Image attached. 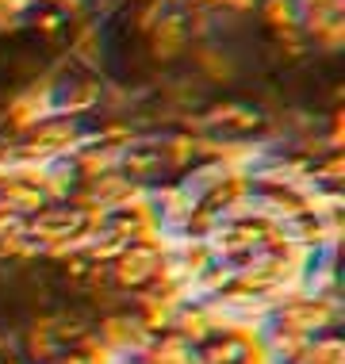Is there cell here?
Returning <instances> with one entry per match:
<instances>
[{
    "mask_svg": "<svg viewBox=\"0 0 345 364\" xmlns=\"http://www.w3.org/2000/svg\"><path fill=\"white\" fill-rule=\"evenodd\" d=\"M269 322H280V326L303 333V338H319V333L345 326V299H319L303 288H292L276 295V311Z\"/></svg>",
    "mask_w": 345,
    "mask_h": 364,
    "instance_id": "cell-1",
    "label": "cell"
},
{
    "mask_svg": "<svg viewBox=\"0 0 345 364\" xmlns=\"http://www.w3.org/2000/svg\"><path fill=\"white\" fill-rule=\"evenodd\" d=\"M81 131H85V123L62 119V115H46L43 123H35L31 131L12 142V161H23V165L65 161V157H73L81 150Z\"/></svg>",
    "mask_w": 345,
    "mask_h": 364,
    "instance_id": "cell-2",
    "label": "cell"
},
{
    "mask_svg": "<svg viewBox=\"0 0 345 364\" xmlns=\"http://www.w3.org/2000/svg\"><path fill=\"white\" fill-rule=\"evenodd\" d=\"M104 77L96 73H65L62 81L54 85V96H51V112L62 115V119H73V123H88L96 112L104 107Z\"/></svg>",
    "mask_w": 345,
    "mask_h": 364,
    "instance_id": "cell-3",
    "label": "cell"
},
{
    "mask_svg": "<svg viewBox=\"0 0 345 364\" xmlns=\"http://www.w3.org/2000/svg\"><path fill=\"white\" fill-rule=\"evenodd\" d=\"M92 333H96L100 346H107L115 353V357H131V360H142V353L150 349V341L157 338V333H150L138 322V314L131 307L112 311V314H96Z\"/></svg>",
    "mask_w": 345,
    "mask_h": 364,
    "instance_id": "cell-4",
    "label": "cell"
},
{
    "mask_svg": "<svg viewBox=\"0 0 345 364\" xmlns=\"http://www.w3.org/2000/svg\"><path fill=\"white\" fill-rule=\"evenodd\" d=\"M165 253L150 250V245H138V242H127V250L107 264V280H112L115 291L123 295H138V291H150L154 288V277H157V264H161Z\"/></svg>",
    "mask_w": 345,
    "mask_h": 364,
    "instance_id": "cell-5",
    "label": "cell"
},
{
    "mask_svg": "<svg viewBox=\"0 0 345 364\" xmlns=\"http://www.w3.org/2000/svg\"><path fill=\"white\" fill-rule=\"evenodd\" d=\"M226 322H230V314H226L219 303H211V299H184L181 311H176V318H173V333H176V338H184L192 349H200L207 338H215V333L226 330Z\"/></svg>",
    "mask_w": 345,
    "mask_h": 364,
    "instance_id": "cell-6",
    "label": "cell"
},
{
    "mask_svg": "<svg viewBox=\"0 0 345 364\" xmlns=\"http://www.w3.org/2000/svg\"><path fill=\"white\" fill-rule=\"evenodd\" d=\"M146 54H150L161 70H169V65H176L184 54H189V31H184V12L181 8L165 12L150 27V35H146Z\"/></svg>",
    "mask_w": 345,
    "mask_h": 364,
    "instance_id": "cell-7",
    "label": "cell"
},
{
    "mask_svg": "<svg viewBox=\"0 0 345 364\" xmlns=\"http://www.w3.org/2000/svg\"><path fill=\"white\" fill-rule=\"evenodd\" d=\"M150 208H154V215H157V223L165 226V230L173 234H181L184 230V223H189V215H192V208H196V196L184 188L181 181H157V184H150Z\"/></svg>",
    "mask_w": 345,
    "mask_h": 364,
    "instance_id": "cell-8",
    "label": "cell"
},
{
    "mask_svg": "<svg viewBox=\"0 0 345 364\" xmlns=\"http://www.w3.org/2000/svg\"><path fill=\"white\" fill-rule=\"evenodd\" d=\"M192 73L200 77V81L211 88V85H234L238 81V58H234L219 38H211V43H196L192 46Z\"/></svg>",
    "mask_w": 345,
    "mask_h": 364,
    "instance_id": "cell-9",
    "label": "cell"
},
{
    "mask_svg": "<svg viewBox=\"0 0 345 364\" xmlns=\"http://www.w3.org/2000/svg\"><path fill=\"white\" fill-rule=\"evenodd\" d=\"M120 173L131 184H142V188H150L157 181H169V176H165V165H161V154H157V146H154V134H142V139H134L127 146L123 157H120Z\"/></svg>",
    "mask_w": 345,
    "mask_h": 364,
    "instance_id": "cell-10",
    "label": "cell"
},
{
    "mask_svg": "<svg viewBox=\"0 0 345 364\" xmlns=\"http://www.w3.org/2000/svg\"><path fill=\"white\" fill-rule=\"evenodd\" d=\"M154 146H157V154H161L165 176H173V181H181V176L200 161V154H196V134L181 131V127L154 134Z\"/></svg>",
    "mask_w": 345,
    "mask_h": 364,
    "instance_id": "cell-11",
    "label": "cell"
},
{
    "mask_svg": "<svg viewBox=\"0 0 345 364\" xmlns=\"http://www.w3.org/2000/svg\"><path fill=\"white\" fill-rule=\"evenodd\" d=\"M253 196V188H250V176H245L242 169H226L219 181L211 184V188H207L203 196H200V203L203 208H211L215 215H230L234 208H242L245 200H250Z\"/></svg>",
    "mask_w": 345,
    "mask_h": 364,
    "instance_id": "cell-12",
    "label": "cell"
},
{
    "mask_svg": "<svg viewBox=\"0 0 345 364\" xmlns=\"http://www.w3.org/2000/svg\"><path fill=\"white\" fill-rule=\"evenodd\" d=\"M307 341L311 338L280 326V322H265L261 326V349L269 357V364H299L303 353H307Z\"/></svg>",
    "mask_w": 345,
    "mask_h": 364,
    "instance_id": "cell-13",
    "label": "cell"
},
{
    "mask_svg": "<svg viewBox=\"0 0 345 364\" xmlns=\"http://www.w3.org/2000/svg\"><path fill=\"white\" fill-rule=\"evenodd\" d=\"M299 288L319 299H341V253H314Z\"/></svg>",
    "mask_w": 345,
    "mask_h": 364,
    "instance_id": "cell-14",
    "label": "cell"
},
{
    "mask_svg": "<svg viewBox=\"0 0 345 364\" xmlns=\"http://www.w3.org/2000/svg\"><path fill=\"white\" fill-rule=\"evenodd\" d=\"M46 208V196L38 184H27V181H16V176H8L4 184H0V211L4 215H16V219H31Z\"/></svg>",
    "mask_w": 345,
    "mask_h": 364,
    "instance_id": "cell-15",
    "label": "cell"
},
{
    "mask_svg": "<svg viewBox=\"0 0 345 364\" xmlns=\"http://www.w3.org/2000/svg\"><path fill=\"white\" fill-rule=\"evenodd\" d=\"M77 184H81V176H77L73 161H51L43 165V181H38V188H43L46 203H69V196L77 192Z\"/></svg>",
    "mask_w": 345,
    "mask_h": 364,
    "instance_id": "cell-16",
    "label": "cell"
},
{
    "mask_svg": "<svg viewBox=\"0 0 345 364\" xmlns=\"http://www.w3.org/2000/svg\"><path fill=\"white\" fill-rule=\"evenodd\" d=\"M196 349L189 346L184 338H176L173 330L157 333V338L150 341V349L142 353V364H192Z\"/></svg>",
    "mask_w": 345,
    "mask_h": 364,
    "instance_id": "cell-17",
    "label": "cell"
},
{
    "mask_svg": "<svg viewBox=\"0 0 345 364\" xmlns=\"http://www.w3.org/2000/svg\"><path fill=\"white\" fill-rule=\"evenodd\" d=\"M307 188H345V150L322 154L307 169Z\"/></svg>",
    "mask_w": 345,
    "mask_h": 364,
    "instance_id": "cell-18",
    "label": "cell"
},
{
    "mask_svg": "<svg viewBox=\"0 0 345 364\" xmlns=\"http://www.w3.org/2000/svg\"><path fill=\"white\" fill-rule=\"evenodd\" d=\"M253 346V341H250ZM196 357L203 364H242L245 357V341H238L234 333H215V338H207L200 349H196Z\"/></svg>",
    "mask_w": 345,
    "mask_h": 364,
    "instance_id": "cell-19",
    "label": "cell"
},
{
    "mask_svg": "<svg viewBox=\"0 0 345 364\" xmlns=\"http://www.w3.org/2000/svg\"><path fill=\"white\" fill-rule=\"evenodd\" d=\"M169 253L184 264V272H189V284L200 277L207 264L215 261V253H211V245H207V238H176Z\"/></svg>",
    "mask_w": 345,
    "mask_h": 364,
    "instance_id": "cell-20",
    "label": "cell"
},
{
    "mask_svg": "<svg viewBox=\"0 0 345 364\" xmlns=\"http://www.w3.org/2000/svg\"><path fill=\"white\" fill-rule=\"evenodd\" d=\"M234 264H226V261H211L207 264V269L200 272V277H196L192 284H189V299H215V295H219L226 284L234 280Z\"/></svg>",
    "mask_w": 345,
    "mask_h": 364,
    "instance_id": "cell-21",
    "label": "cell"
},
{
    "mask_svg": "<svg viewBox=\"0 0 345 364\" xmlns=\"http://www.w3.org/2000/svg\"><path fill=\"white\" fill-rule=\"evenodd\" d=\"M299 364H345V333L330 330L319 333V338L307 341V353H303Z\"/></svg>",
    "mask_w": 345,
    "mask_h": 364,
    "instance_id": "cell-22",
    "label": "cell"
},
{
    "mask_svg": "<svg viewBox=\"0 0 345 364\" xmlns=\"http://www.w3.org/2000/svg\"><path fill=\"white\" fill-rule=\"evenodd\" d=\"M23 27H31V31L38 35V38H62L65 31H69V19L58 12V8H46V4H35L31 12H27V19H23Z\"/></svg>",
    "mask_w": 345,
    "mask_h": 364,
    "instance_id": "cell-23",
    "label": "cell"
},
{
    "mask_svg": "<svg viewBox=\"0 0 345 364\" xmlns=\"http://www.w3.org/2000/svg\"><path fill=\"white\" fill-rule=\"evenodd\" d=\"M127 250V242L120 238V234H112V230H96V234H88L85 245H81V253L92 264H112L120 253Z\"/></svg>",
    "mask_w": 345,
    "mask_h": 364,
    "instance_id": "cell-24",
    "label": "cell"
},
{
    "mask_svg": "<svg viewBox=\"0 0 345 364\" xmlns=\"http://www.w3.org/2000/svg\"><path fill=\"white\" fill-rule=\"evenodd\" d=\"M258 16L265 19L269 31H288V27H299V4L295 0H261Z\"/></svg>",
    "mask_w": 345,
    "mask_h": 364,
    "instance_id": "cell-25",
    "label": "cell"
},
{
    "mask_svg": "<svg viewBox=\"0 0 345 364\" xmlns=\"http://www.w3.org/2000/svg\"><path fill=\"white\" fill-rule=\"evenodd\" d=\"M307 215H314V219H341L345 188H307Z\"/></svg>",
    "mask_w": 345,
    "mask_h": 364,
    "instance_id": "cell-26",
    "label": "cell"
},
{
    "mask_svg": "<svg viewBox=\"0 0 345 364\" xmlns=\"http://www.w3.org/2000/svg\"><path fill=\"white\" fill-rule=\"evenodd\" d=\"M165 12H169V8H165L161 0H138V4H131V31L146 38V35H150V27H154Z\"/></svg>",
    "mask_w": 345,
    "mask_h": 364,
    "instance_id": "cell-27",
    "label": "cell"
},
{
    "mask_svg": "<svg viewBox=\"0 0 345 364\" xmlns=\"http://www.w3.org/2000/svg\"><path fill=\"white\" fill-rule=\"evenodd\" d=\"M327 146L330 150H345V107H330L327 115Z\"/></svg>",
    "mask_w": 345,
    "mask_h": 364,
    "instance_id": "cell-28",
    "label": "cell"
},
{
    "mask_svg": "<svg viewBox=\"0 0 345 364\" xmlns=\"http://www.w3.org/2000/svg\"><path fill=\"white\" fill-rule=\"evenodd\" d=\"M258 4H261V0H219V8H215V12H226V16H234V19H245V16L258 12Z\"/></svg>",
    "mask_w": 345,
    "mask_h": 364,
    "instance_id": "cell-29",
    "label": "cell"
},
{
    "mask_svg": "<svg viewBox=\"0 0 345 364\" xmlns=\"http://www.w3.org/2000/svg\"><path fill=\"white\" fill-rule=\"evenodd\" d=\"M161 4H165V8H169V12H173V8H184V0H161Z\"/></svg>",
    "mask_w": 345,
    "mask_h": 364,
    "instance_id": "cell-30",
    "label": "cell"
},
{
    "mask_svg": "<svg viewBox=\"0 0 345 364\" xmlns=\"http://www.w3.org/2000/svg\"><path fill=\"white\" fill-rule=\"evenodd\" d=\"M115 364H142V360H131V357H120V360H115Z\"/></svg>",
    "mask_w": 345,
    "mask_h": 364,
    "instance_id": "cell-31",
    "label": "cell"
},
{
    "mask_svg": "<svg viewBox=\"0 0 345 364\" xmlns=\"http://www.w3.org/2000/svg\"><path fill=\"white\" fill-rule=\"evenodd\" d=\"M0 364H8V360H0Z\"/></svg>",
    "mask_w": 345,
    "mask_h": 364,
    "instance_id": "cell-32",
    "label": "cell"
}]
</instances>
